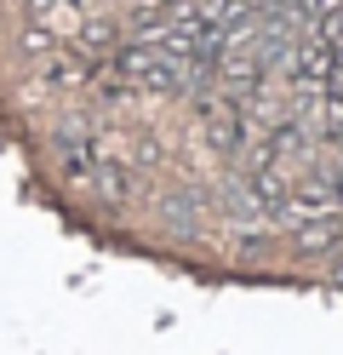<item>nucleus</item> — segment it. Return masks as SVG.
<instances>
[{"label":"nucleus","instance_id":"obj_1","mask_svg":"<svg viewBox=\"0 0 343 355\" xmlns=\"http://www.w3.org/2000/svg\"><path fill=\"white\" fill-rule=\"evenodd\" d=\"M86 178H91V189H98L109 207H121L126 195H132V178H126V166H121V161H91V172H86Z\"/></svg>","mask_w":343,"mask_h":355}]
</instances>
